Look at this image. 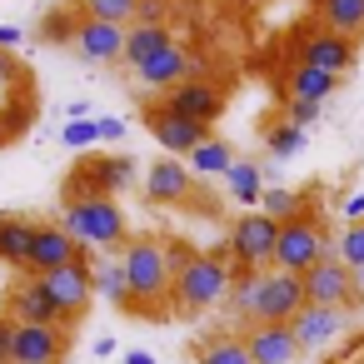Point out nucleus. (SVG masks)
Listing matches in <instances>:
<instances>
[{"instance_id": "obj_1", "label": "nucleus", "mask_w": 364, "mask_h": 364, "mask_svg": "<svg viewBox=\"0 0 364 364\" xmlns=\"http://www.w3.org/2000/svg\"><path fill=\"white\" fill-rule=\"evenodd\" d=\"M125 259V279H130V314H155L170 289H175V259H170V240H130L120 250Z\"/></svg>"}, {"instance_id": "obj_2", "label": "nucleus", "mask_w": 364, "mask_h": 364, "mask_svg": "<svg viewBox=\"0 0 364 364\" xmlns=\"http://www.w3.org/2000/svg\"><path fill=\"white\" fill-rule=\"evenodd\" d=\"M230 284H235L230 255H225V250H195V255L175 269L170 299H175L180 314H205V309H215V304L230 299Z\"/></svg>"}, {"instance_id": "obj_3", "label": "nucleus", "mask_w": 364, "mask_h": 364, "mask_svg": "<svg viewBox=\"0 0 364 364\" xmlns=\"http://www.w3.org/2000/svg\"><path fill=\"white\" fill-rule=\"evenodd\" d=\"M60 230L75 235V240L90 245V250H105V255H120V250L130 245L125 210H120V200H110V195L85 200V205H60Z\"/></svg>"}, {"instance_id": "obj_4", "label": "nucleus", "mask_w": 364, "mask_h": 364, "mask_svg": "<svg viewBox=\"0 0 364 364\" xmlns=\"http://www.w3.org/2000/svg\"><path fill=\"white\" fill-rule=\"evenodd\" d=\"M329 255H334V240H329V230H324L319 210H309V215H299V220L279 225L274 269H284V274H309V269H314L319 259H329Z\"/></svg>"}, {"instance_id": "obj_5", "label": "nucleus", "mask_w": 364, "mask_h": 364, "mask_svg": "<svg viewBox=\"0 0 364 364\" xmlns=\"http://www.w3.org/2000/svg\"><path fill=\"white\" fill-rule=\"evenodd\" d=\"M274 245H279V225L264 215V210H245L235 215L230 225V240H225V255L235 269H274Z\"/></svg>"}, {"instance_id": "obj_6", "label": "nucleus", "mask_w": 364, "mask_h": 364, "mask_svg": "<svg viewBox=\"0 0 364 364\" xmlns=\"http://www.w3.org/2000/svg\"><path fill=\"white\" fill-rule=\"evenodd\" d=\"M354 60H359V46L334 36V31H324V26L294 36V65H309V70H324V75L339 80V75L354 70Z\"/></svg>"}, {"instance_id": "obj_7", "label": "nucleus", "mask_w": 364, "mask_h": 364, "mask_svg": "<svg viewBox=\"0 0 364 364\" xmlns=\"http://www.w3.org/2000/svg\"><path fill=\"white\" fill-rule=\"evenodd\" d=\"M41 284H46V294L55 299V309H60V319H65V329H70L75 319H85V309H90V299H95V264H90V259L60 264V269L41 274Z\"/></svg>"}, {"instance_id": "obj_8", "label": "nucleus", "mask_w": 364, "mask_h": 364, "mask_svg": "<svg viewBox=\"0 0 364 364\" xmlns=\"http://www.w3.org/2000/svg\"><path fill=\"white\" fill-rule=\"evenodd\" d=\"M299 309H304V279L284 269H264L255 294V324H294Z\"/></svg>"}, {"instance_id": "obj_9", "label": "nucleus", "mask_w": 364, "mask_h": 364, "mask_svg": "<svg viewBox=\"0 0 364 364\" xmlns=\"http://www.w3.org/2000/svg\"><path fill=\"white\" fill-rule=\"evenodd\" d=\"M304 279V304H324V309H354L359 304V294H354V269L344 264V259H319L309 274H299Z\"/></svg>"}, {"instance_id": "obj_10", "label": "nucleus", "mask_w": 364, "mask_h": 364, "mask_svg": "<svg viewBox=\"0 0 364 364\" xmlns=\"http://www.w3.org/2000/svg\"><path fill=\"white\" fill-rule=\"evenodd\" d=\"M170 115H185L190 125H215L220 115H225V90L215 85V80H185V85H175V90H165V100H160Z\"/></svg>"}, {"instance_id": "obj_11", "label": "nucleus", "mask_w": 364, "mask_h": 364, "mask_svg": "<svg viewBox=\"0 0 364 364\" xmlns=\"http://www.w3.org/2000/svg\"><path fill=\"white\" fill-rule=\"evenodd\" d=\"M70 329L65 324H16L11 364H65Z\"/></svg>"}, {"instance_id": "obj_12", "label": "nucleus", "mask_w": 364, "mask_h": 364, "mask_svg": "<svg viewBox=\"0 0 364 364\" xmlns=\"http://www.w3.org/2000/svg\"><path fill=\"white\" fill-rule=\"evenodd\" d=\"M145 125H150L155 145H160L165 155H175V160H190V155L210 140V130H205V125H190L185 115H170L165 105H150V110H145Z\"/></svg>"}, {"instance_id": "obj_13", "label": "nucleus", "mask_w": 364, "mask_h": 364, "mask_svg": "<svg viewBox=\"0 0 364 364\" xmlns=\"http://www.w3.org/2000/svg\"><path fill=\"white\" fill-rule=\"evenodd\" d=\"M75 259H85V245L75 240V235H65L60 230V220H41L36 225V250H31V269L26 274H50V269H60V264H75Z\"/></svg>"}, {"instance_id": "obj_14", "label": "nucleus", "mask_w": 364, "mask_h": 364, "mask_svg": "<svg viewBox=\"0 0 364 364\" xmlns=\"http://www.w3.org/2000/svg\"><path fill=\"white\" fill-rule=\"evenodd\" d=\"M6 319H11V324H65L60 309H55V299L46 294V284H41L36 274H21V279L11 284V294H6Z\"/></svg>"}, {"instance_id": "obj_15", "label": "nucleus", "mask_w": 364, "mask_h": 364, "mask_svg": "<svg viewBox=\"0 0 364 364\" xmlns=\"http://www.w3.org/2000/svg\"><path fill=\"white\" fill-rule=\"evenodd\" d=\"M125 36H130V31H120V26H105V21L80 16L70 46H75V55L90 60V65H120V60H125Z\"/></svg>"}, {"instance_id": "obj_16", "label": "nucleus", "mask_w": 364, "mask_h": 364, "mask_svg": "<svg viewBox=\"0 0 364 364\" xmlns=\"http://www.w3.org/2000/svg\"><path fill=\"white\" fill-rule=\"evenodd\" d=\"M245 349L255 364H299V339H294V324H250L240 329Z\"/></svg>"}, {"instance_id": "obj_17", "label": "nucleus", "mask_w": 364, "mask_h": 364, "mask_svg": "<svg viewBox=\"0 0 364 364\" xmlns=\"http://www.w3.org/2000/svg\"><path fill=\"white\" fill-rule=\"evenodd\" d=\"M140 85H155V90H175V85H185V80H200V60L190 55V46H165L160 55H150L140 70Z\"/></svg>"}, {"instance_id": "obj_18", "label": "nucleus", "mask_w": 364, "mask_h": 364, "mask_svg": "<svg viewBox=\"0 0 364 364\" xmlns=\"http://www.w3.org/2000/svg\"><path fill=\"white\" fill-rule=\"evenodd\" d=\"M190 190H195V175H190V165L175 160V155H160V160L145 170V200H150V205H180V200H190Z\"/></svg>"}, {"instance_id": "obj_19", "label": "nucleus", "mask_w": 364, "mask_h": 364, "mask_svg": "<svg viewBox=\"0 0 364 364\" xmlns=\"http://www.w3.org/2000/svg\"><path fill=\"white\" fill-rule=\"evenodd\" d=\"M344 329H349V309H324V304H304V309L294 314V339H299V349H304V354H314V349L334 344V339H339Z\"/></svg>"}, {"instance_id": "obj_20", "label": "nucleus", "mask_w": 364, "mask_h": 364, "mask_svg": "<svg viewBox=\"0 0 364 364\" xmlns=\"http://www.w3.org/2000/svg\"><path fill=\"white\" fill-rule=\"evenodd\" d=\"M36 225H41V220H26V215H0V264H11V269H31Z\"/></svg>"}, {"instance_id": "obj_21", "label": "nucleus", "mask_w": 364, "mask_h": 364, "mask_svg": "<svg viewBox=\"0 0 364 364\" xmlns=\"http://www.w3.org/2000/svg\"><path fill=\"white\" fill-rule=\"evenodd\" d=\"M85 165V175H90V185L100 190V195H110V200H120V190H130V180H135V155H90V160H80Z\"/></svg>"}, {"instance_id": "obj_22", "label": "nucleus", "mask_w": 364, "mask_h": 364, "mask_svg": "<svg viewBox=\"0 0 364 364\" xmlns=\"http://www.w3.org/2000/svg\"><path fill=\"white\" fill-rule=\"evenodd\" d=\"M314 21L344 41H364V0H314Z\"/></svg>"}, {"instance_id": "obj_23", "label": "nucleus", "mask_w": 364, "mask_h": 364, "mask_svg": "<svg viewBox=\"0 0 364 364\" xmlns=\"http://www.w3.org/2000/svg\"><path fill=\"white\" fill-rule=\"evenodd\" d=\"M190 354H195V364H255L250 349H245V339H240L235 329H215V334H205Z\"/></svg>"}, {"instance_id": "obj_24", "label": "nucleus", "mask_w": 364, "mask_h": 364, "mask_svg": "<svg viewBox=\"0 0 364 364\" xmlns=\"http://www.w3.org/2000/svg\"><path fill=\"white\" fill-rule=\"evenodd\" d=\"M225 190H230L235 205L259 210V200H264V170H259L255 160H235V165L225 170Z\"/></svg>"}, {"instance_id": "obj_25", "label": "nucleus", "mask_w": 364, "mask_h": 364, "mask_svg": "<svg viewBox=\"0 0 364 364\" xmlns=\"http://www.w3.org/2000/svg\"><path fill=\"white\" fill-rule=\"evenodd\" d=\"M165 46H175L170 26H130V36H125V60H120V65L140 70V65H145L150 55H160Z\"/></svg>"}, {"instance_id": "obj_26", "label": "nucleus", "mask_w": 364, "mask_h": 364, "mask_svg": "<svg viewBox=\"0 0 364 364\" xmlns=\"http://www.w3.org/2000/svg\"><path fill=\"white\" fill-rule=\"evenodd\" d=\"M284 90H289V100H304V105H324L334 90H339V80L334 75H324V70H309V65H294L289 75H284Z\"/></svg>"}, {"instance_id": "obj_27", "label": "nucleus", "mask_w": 364, "mask_h": 364, "mask_svg": "<svg viewBox=\"0 0 364 364\" xmlns=\"http://www.w3.org/2000/svg\"><path fill=\"white\" fill-rule=\"evenodd\" d=\"M309 190L299 195V190H284V185H264V200H259V210L274 220V225H289V220H299V215H309Z\"/></svg>"}, {"instance_id": "obj_28", "label": "nucleus", "mask_w": 364, "mask_h": 364, "mask_svg": "<svg viewBox=\"0 0 364 364\" xmlns=\"http://www.w3.org/2000/svg\"><path fill=\"white\" fill-rule=\"evenodd\" d=\"M95 294H105L115 309L130 314V279H125V259H120V255H105V259L95 264Z\"/></svg>"}, {"instance_id": "obj_29", "label": "nucleus", "mask_w": 364, "mask_h": 364, "mask_svg": "<svg viewBox=\"0 0 364 364\" xmlns=\"http://www.w3.org/2000/svg\"><path fill=\"white\" fill-rule=\"evenodd\" d=\"M185 165H190V175H225V170L235 165V150H230V140L210 135V140H205V145L185 160Z\"/></svg>"}, {"instance_id": "obj_30", "label": "nucleus", "mask_w": 364, "mask_h": 364, "mask_svg": "<svg viewBox=\"0 0 364 364\" xmlns=\"http://www.w3.org/2000/svg\"><path fill=\"white\" fill-rule=\"evenodd\" d=\"M80 16L130 31V26H135V16H140V0H85V6H80Z\"/></svg>"}, {"instance_id": "obj_31", "label": "nucleus", "mask_w": 364, "mask_h": 364, "mask_svg": "<svg viewBox=\"0 0 364 364\" xmlns=\"http://www.w3.org/2000/svg\"><path fill=\"white\" fill-rule=\"evenodd\" d=\"M31 125H36V100L31 95H11L6 105H0V135L6 140H21Z\"/></svg>"}, {"instance_id": "obj_32", "label": "nucleus", "mask_w": 364, "mask_h": 364, "mask_svg": "<svg viewBox=\"0 0 364 364\" xmlns=\"http://www.w3.org/2000/svg\"><path fill=\"white\" fill-rule=\"evenodd\" d=\"M75 26H80V11H75V6H55V11L36 26V36L50 41V46H70V41H75Z\"/></svg>"}, {"instance_id": "obj_33", "label": "nucleus", "mask_w": 364, "mask_h": 364, "mask_svg": "<svg viewBox=\"0 0 364 364\" xmlns=\"http://www.w3.org/2000/svg\"><path fill=\"white\" fill-rule=\"evenodd\" d=\"M264 150H269L274 160H289V155L304 150V130L289 125V120H284V125H269V130H264Z\"/></svg>"}, {"instance_id": "obj_34", "label": "nucleus", "mask_w": 364, "mask_h": 364, "mask_svg": "<svg viewBox=\"0 0 364 364\" xmlns=\"http://www.w3.org/2000/svg\"><path fill=\"white\" fill-rule=\"evenodd\" d=\"M60 145L75 150V155L90 150V145H100V125H95V115H90V120H65V125H60Z\"/></svg>"}, {"instance_id": "obj_35", "label": "nucleus", "mask_w": 364, "mask_h": 364, "mask_svg": "<svg viewBox=\"0 0 364 364\" xmlns=\"http://www.w3.org/2000/svg\"><path fill=\"white\" fill-rule=\"evenodd\" d=\"M334 259H344L349 269L364 264V225H344L339 240H334Z\"/></svg>"}, {"instance_id": "obj_36", "label": "nucleus", "mask_w": 364, "mask_h": 364, "mask_svg": "<svg viewBox=\"0 0 364 364\" xmlns=\"http://www.w3.org/2000/svg\"><path fill=\"white\" fill-rule=\"evenodd\" d=\"M26 70H21V60L11 55V50H0V105H6L11 95H26Z\"/></svg>"}, {"instance_id": "obj_37", "label": "nucleus", "mask_w": 364, "mask_h": 364, "mask_svg": "<svg viewBox=\"0 0 364 364\" xmlns=\"http://www.w3.org/2000/svg\"><path fill=\"white\" fill-rule=\"evenodd\" d=\"M284 110H289L284 120H289V125H299V130H309V125H319V115H324V105H304V100H289Z\"/></svg>"}, {"instance_id": "obj_38", "label": "nucleus", "mask_w": 364, "mask_h": 364, "mask_svg": "<svg viewBox=\"0 0 364 364\" xmlns=\"http://www.w3.org/2000/svg\"><path fill=\"white\" fill-rule=\"evenodd\" d=\"M135 26H170V0H140Z\"/></svg>"}, {"instance_id": "obj_39", "label": "nucleus", "mask_w": 364, "mask_h": 364, "mask_svg": "<svg viewBox=\"0 0 364 364\" xmlns=\"http://www.w3.org/2000/svg\"><path fill=\"white\" fill-rule=\"evenodd\" d=\"M339 215H344V225H364V190L344 195V200H339Z\"/></svg>"}, {"instance_id": "obj_40", "label": "nucleus", "mask_w": 364, "mask_h": 364, "mask_svg": "<svg viewBox=\"0 0 364 364\" xmlns=\"http://www.w3.org/2000/svg\"><path fill=\"white\" fill-rule=\"evenodd\" d=\"M95 125H100V145H115L125 135V120L120 115H95Z\"/></svg>"}, {"instance_id": "obj_41", "label": "nucleus", "mask_w": 364, "mask_h": 364, "mask_svg": "<svg viewBox=\"0 0 364 364\" xmlns=\"http://www.w3.org/2000/svg\"><path fill=\"white\" fill-rule=\"evenodd\" d=\"M11 349H16V324L0 319V364H11Z\"/></svg>"}, {"instance_id": "obj_42", "label": "nucleus", "mask_w": 364, "mask_h": 364, "mask_svg": "<svg viewBox=\"0 0 364 364\" xmlns=\"http://www.w3.org/2000/svg\"><path fill=\"white\" fill-rule=\"evenodd\" d=\"M21 36H26L21 26H0V50H11V46H21Z\"/></svg>"}, {"instance_id": "obj_43", "label": "nucleus", "mask_w": 364, "mask_h": 364, "mask_svg": "<svg viewBox=\"0 0 364 364\" xmlns=\"http://www.w3.org/2000/svg\"><path fill=\"white\" fill-rule=\"evenodd\" d=\"M65 120H90V105H85V100H70V105H65Z\"/></svg>"}, {"instance_id": "obj_44", "label": "nucleus", "mask_w": 364, "mask_h": 364, "mask_svg": "<svg viewBox=\"0 0 364 364\" xmlns=\"http://www.w3.org/2000/svg\"><path fill=\"white\" fill-rule=\"evenodd\" d=\"M125 364H160V359H155L150 349H130V354H125Z\"/></svg>"}, {"instance_id": "obj_45", "label": "nucleus", "mask_w": 364, "mask_h": 364, "mask_svg": "<svg viewBox=\"0 0 364 364\" xmlns=\"http://www.w3.org/2000/svg\"><path fill=\"white\" fill-rule=\"evenodd\" d=\"M95 354H100V359H105V354H115V339H110V334H100V339H95Z\"/></svg>"}, {"instance_id": "obj_46", "label": "nucleus", "mask_w": 364, "mask_h": 364, "mask_svg": "<svg viewBox=\"0 0 364 364\" xmlns=\"http://www.w3.org/2000/svg\"><path fill=\"white\" fill-rule=\"evenodd\" d=\"M354 294H359V299H364V264H359V269H354Z\"/></svg>"}, {"instance_id": "obj_47", "label": "nucleus", "mask_w": 364, "mask_h": 364, "mask_svg": "<svg viewBox=\"0 0 364 364\" xmlns=\"http://www.w3.org/2000/svg\"><path fill=\"white\" fill-rule=\"evenodd\" d=\"M339 364H364V359H339Z\"/></svg>"}, {"instance_id": "obj_48", "label": "nucleus", "mask_w": 364, "mask_h": 364, "mask_svg": "<svg viewBox=\"0 0 364 364\" xmlns=\"http://www.w3.org/2000/svg\"><path fill=\"white\" fill-rule=\"evenodd\" d=\"M70 6H75V11H80V6H85V0H70Z\"/></svg>"}, {"instance_id": "obj_49", "label": "nucleus", "mask_w": 364, "mask_h": 364, "mask_svg": "<svg viewBox=\"0 0 364 364\" xmlns=\"http://www.w3.org/2000/svg\"><path fill=\"white\" fill-rule=\"evenodd\" d=\"M0 145H6V135H0Z\"/></svg>"}]
</instances>
